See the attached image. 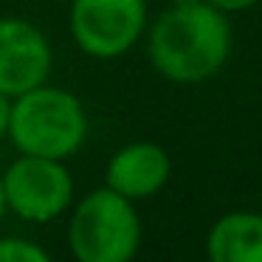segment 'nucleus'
<instances>
[{
  "mask_svg": "<svg viewBox=\"0 0 262 262\" xmlns=\"http://www.w3.org/2000/svg\"><path fill=\"white\" fill-rule=\"evenodd\" d=\"M68 23L82 54L116 59L147 31V0H71Z\"/></svg>",
  "mask_w": 262,
  "mask_h": 262,
  "instance_id": "obj_4",
  "label": "nucleus"
},
{
  "mask_svg": "<svg viewBox=\"0 0 262 262\" xmlns=\"http://www.w3.org/2000/svg\"><path fill=\"white\" fill-rule=\"evenodd\" d=\"M88 136V113L79 96L57 85H42L12 99L9 141L20 155L68 161Z\"/></svg>",
  "mask_w": 262,
  "mask_h": 262,
  "instance_id": "obj_2",
  "label": "nucleus"
},
{
  "mask_svg": "<svg viewBox=\"0 0 262 262\" xmlns=\"http://www.w3.org/2000/svg\"><path fill=\"white\" fill-rule=\"evenodd\" d=\"M209 262H262V214L228 211L206 234Z\"/></svg>",
  "mask_w": 262,
  "mask_h": 262,
  "instance_id": "obj_8",
  "label": "nucleus"
},
{
  "mask_svg": "<svg viewBox=\"0 0 262 262\" xmlns=\"http://www.w3.org/2000/svg\"><path fill=\"white\" fill-rule=\"evenodd\" d=\"M141 245V217L133 200L99 186L71 206L68 248L76 262H133Z\"/></svg>",
  "mask_w": 262,
  "mask_h": 262,
  "instance_id": "obj_3",
  "label": "nucleus"
},
{
  "mask_svg": "<svg viewBox=\"0 0 262 262\" xmlns=\"http://www.w3.org/2000/svg\"><path fill=\"white\" fill-rule=\"evenodd\" d=\"M9 214V203H6V189H3V172H0V220Z\"/></svg>",
  "mask_w": 262,
  "mask_h": 262,
  "instance_id": "obj_12",
  "label": "nucleus"
},
{
  "mask_svg": "<svg viewBox=\"0 0 262 262\" xmlns=\"http://www.w3.org/2000/svg\"><path fill=\"white\" fill-rule=\"evenodd\" d=\"M9 119H12V96L0 93V141L9 136Z\"/></svg>",
  "mask_w": 262,
  "mask_h": 262,
  "instance_id": "obj_11",
  "label": "nucleus"
},
{
  "mask_svg": "<svg viewBox=\"0 0 262 262\" xmlns=\"http://www.w3.org/2000/svg\"><path fill=\"white\" fill-rule=\"evenodd\" d=\"M206 3H211L214 9H220V12L231 14V12H245V9L256 6L259 0H206Z\"/></svg>",
  "mask_w": 262,
  "mask_h": 262,
  "instance_id": "obj_10",
  "label": "nucleus"
},
{
  "mask_svg": "<svg viewBox=\"0 0 262 262\" xmlns=\"http://www.w3.org/2000/svg\"><path fill=\"white\" fill-rule=\"evenodd\" d=\"M147 54L152 68L178 85H198L223 71L231 54L228 14L206 0L169 6L149 26Z\"/></svg>",
  "mask_w": 262,
  "mask_h": 262,
  "instance_id": "obj_1",
  "label": "nucleus"
},
{
  "mask_svg": "<svg viewBox=\"0 0 262 262\" xmlns=\"http://www.w3.org/2000/svg\"><path fill=\"white\" fill-rule=\"evenodd\" d=\"M54 51L42 29L23 17H0V93L20 96L51 74Z\"/></svg>",
  "mask_w": 262,
  "mask_h": 262,
  "instance_id": "obj_6",
  "label": "nucleus"
},
{
  "mask_svg": "<svg viewBox=\"0 0 262 262\" xmlns=\"http://www.w3.org/2000/svg\"><path fill=\"white\" fill-rule=\"evenodd\" d=\"M0 262H54V259L34 239L0 237Z\"/></svg>",
  "mask_w": 262,
  "mask_h": 262,
  "instance_id": "obj_9",
  "label": "nucleus"
},
{
  "mask_svg": "<svg viewBox=\"0 0 262 262\" xmlns=\"http://www.w3.org/2000/svg\"><path fill=\"white\" fill-rule=\"evenodd\" d=\"M192 3H198V0H172V6H192Z\"/></svg>",
  "mask_w": 262,
  "mask_h": 262,
  "instance_id": "obj_13",
  "label": "nucleus"
},
{
  "mask_svg": "<svg viewBox=\"0 0 262 262\" xmlns=\"http://www.w3.org/2000/svg\"><path fill=\"white\" fill-rule=\"evenodd\" d=\"M172 175V158L155 141H130L110 155L104 166V186L127 200H144L158 194Z\"/></svg>",
  "mask_w": 262,
  "mask_h": 262,
  "instance_id": "obj_7",
  "label": "nucleus"
},
{
  "mask_svg": "<svg viewBox=\"0 0 262 262\" xmlns=\"http://www.w3.org/2000/svg\"><path fill=\"white\" fill-rule=\"evenodd\" d=\"M6 203L26 223H51L74 206V175L65 161L17 155L3 172Z\"/></svg>",
  "mask_w": 262,
  "mask_h": 262,
  "instance_id": "obj_5",
  "label": "nucleus"
}]
</instances>
